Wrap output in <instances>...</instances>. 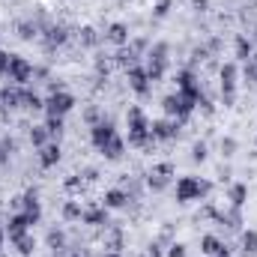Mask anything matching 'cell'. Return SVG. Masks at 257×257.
I'll list each match as a JSON object with an SVG mask.
<instances>
[{
    "instance_id": "obj_1",
    "label": "cell",
    "mask_w": 257,
    "mask_h": 257,
    "mask_svg": "<svg viewBox=\"0 0 257 257\" xmlns=\"http://www.w3.org/2000/svg\"><path fill=\"white\" fill-rule=\"evenodd\" d=\"M150 141H153V135H150V123H147L144 111H141L138 105H132V108H128V144H135V147H150Z\"/></svg>"
},
{
    "instance_id": "obj_2",
    "label": "cell",
    "mask_w": 257,
    "mask_h": 257,
    "mask_svg": "<svg viewBox=\"0 0 257 257\" xmlns=\"http://www.w3.org/2000/svg\"><path fill=\"white\" fill-rule=\"evenodd\" d=\"M197 99L200 96H192V93H174V96H168L165 102H162V108H165V114L168 117H189L194 111V105H197Z\"/></svg>"
},
{
    "instance_id": "obj_3",
    "label": "cell",
    "mask_w": 257,
    "mask_h": 257,
    "mask_svg": "<svg viewBox=\"0 0 257 257\" xmlns=\"http://www.w3.org/2000/svg\"><path fill=\"white\" fill-rule=\"evenodd\" d=\"M165 69H168V45L159 42L147 54V75H150V81H162L165 78Z\"/></svg>"
},
{
    "instance_id": "obj_4",
    "label": "cell",
    "mask_w": 257,
    "mask_h": 257,
    "mask_svg": "<svg viewBox=\"0 0 257 257\" xmlns=\"http://www.w3.org/2000/svg\"><path fill=\"white\" fill-rule=\"evenodd\" d=\"M206 192H209V186L203 180H197V177H180L177 180V200H183V203L200 200Z\"/></svg>"
},
{
    "instance_id": "obj_5",
    "label": "cell",
    "mask_w": 257,
    "mask_h": 257,
    "mask_svg": "<svg viewBox=\"0 0 257 257\" xmlns=\"http://www.w3.org/2000/svg\"><path fill=\"white\" fill-rule=\"evenodd\" d=\"M72 108H75V99H72V93H66V90H51V96L45 99L48 117H63L66 111H72Z\"/></svg>"
},
{
    "instance_id": "obj_6",
    "label": "cell",
    "mask_w": 257,
    "mask_h": 257,
    "mask_svg": "<svg viewBox=\"0 0 257 257\" xmlns=\"http://www.w3.org/2000/svg\"><path fill=\"white\" fill-rule=\"evenodd\" d=\"M6 75H9V81H15V84H27L30 75H33V66L27 63L24 57H18V54H9V69H6Z\"/></svg>"
},
{
    "instance_id": "obj_7",
    "label": "cell",
    "mask_w": 257,
    "mask_h": 257,
    "mask_svg": "<svg viewBox=\"0 0 257 257\" xmlns=\"http://www.w3.org/2000/svg\"><path fill=\"white\" fill-rule=\"evenodd\" d=\"M218 78H221V96H224V102L233 105V99H236V66L224 63L221 72H218Z\"/></svg>"
},
{
    "instance_id": "obj_8",
    "label": "cell",
    "mask_w": 257,
    "mask_h": 257,
    "mask_svg": "<svg viewBox=\"0 0 257 257\" xmlns=\"http://www.w3.org/2000/svg\"><path fill=\"white\" fill-rule=\"evenodd\" d=\"M90 138H93V147H96V150L102 153V150H105L108 144H114V141H117L120 135H117V128L111 126V123H96Z\"/></svg>"
},
{
    "instance_id": "obj_9",
    "label": "cell",
    "mask_w": 257,
    "mask_h": 257,
    "mask_svg": "<svg viewBox=\"0 0 257 257\" xmlns=\"http://www.w3.org/2000/svg\"><path fill=\"white\" fill-rule=\"evenodd\" d=\"M128 87H132L138 96H147V93H150V75H147V69L128 66Z\"/></svg>"
},
{
    "instance_id": "obj_10",
    "label": "cell",
    "mask_w": 257,
    "mask_h": 257,
    "mask_svg": "<svg viewBox=\"0 0 257 257\" xmlns=\"http://www.w3.org/2000/svg\"><path fill=\"white\" fill-rule=\"evenodd\" d=\"M174 177V165H156L153 168V174H150V189H156V192H162L165 186H168V180Z\"/></svg>"
},
{
    "instance_id": "obj_11",
    "label": "cell",
    "mask_w": 257,
    "mask_h": 257,
    "mask_svg": "<svg viewBox=\"0 0 257 257\" xmlns=\"http://www.w3.org/2000/svg\"><path fill=\"white\" fill-rule=\"evenodd\" d=\"M150 135H153V141H171V138H177V123L156 120V123H150Z\"/></svg>"
},
{
    "instance_id": "obj_12",
    "label": "cell",
    "mask_w": 257,
    "mask_h": 257,
    "mask_svg": "<svg viewBox=\"0 0 257 257\" xmlns=\"http://www.w3.org/2000/svg\"><path fill=\"white\" fill-rule=\"evenodd\" d=\"M177 90H180V93H192V96H200V87L194 84V72H192V69H183V72L177 75Z\"/></svg>"
},
{
    "instance_id": "obj_13",
    "label": "cell",
    "mask_w": 257,
    "mask_h": 257,
    "mask_svg": "<svg viewBox=\"0 0 257 257\" xmlns=\"http://www.w3.org/2000/svg\"><path fill=\"white\" fill-rule=\"evenodd\" d=\"M27 227H30L27 215H24V212H18V215H12V218H9V224H6V233H9V239H18L21 233H27Z\"/></svg>"
},
{
    "instance_id": "obj_14",
    "label": "cell",
    "mask_w": 257,
    "mask_h": 257,
    "mask_svg": "<svg viewBox=\"0 0 257 257\" xmlns=\"http://www.w3.org/2000/svg\"><path fill=\"white\" fill-rule=\"evenodd\" d=\"M24 215H27V221L30 224H36L39 221V215H42V209H39V200H36V192H27L24 194Z\"/></svg>"
},
{
    "instance_id": "obj_15",
    "label": "cell",
    "mask_w": 257,
    "mask_h": 257,
    "mask_svg": "<svg viewBox=\"0 0 257 257\" xmlns=\"http://www.w3.org/2000/svg\"><path fill=\"white\" fill-rule=\"evenodd\" d=\"M105 39L123 48V45H128V27H126V24H120V21H117V24H111V27H108V33H105Z\"/></svg>"
},
{
    "instance_id": "obj_16",
    "label": "cell",
    "mask_w": 257,
    "mask_h": 257,
    "mask_svg": "<svg viewBox=\"0 0 257 257\" xmlns=\"http://www.w3.org/2000/svg\"><path fill=\"white\" fill-rule=\"evenodd\" d=\"M39 162H42V168H54V165L60 162V147H57V144H45Z\"/></svg>"
},
{
    "instance_id": "obj_17",
    "label": "cell",
    "mask_w": 257,
    "mask_h": 257,
    "mask_svg": "<svg viewBox=\"0 0 257 257\" xmlns=\"http://www.w3.org/2000/svg\"><path fill=\"white\" fill-rule=\"evenodd\" d=\"M128 194L123 189H111V192L105 194V209H120V206H126Z\"/></svg>"
},
{
    "instance_id": "obj_18",
    "label": "cell",
    "mask_w": 257,
    "mask_h": 257,
    "mask_svg": "<svg viewBox=\"0 0 257 257\" xmlns=\"http://www.w3.org/2000/svg\"><path fill=\"white\" fill-rule=\"evenodd\" d=\"M251 51H254L251 39L248 36H236V57L239 60H251Z\"/></svg>"
},
{
    "instance_id": "obj_19",
    "label": "cell",
    "mask_w": 257,
    "mask_h": 257,
    "mask_svg": "<svg viewBox=\"0 0 257 257\" xmlns=\"http://www.w3.org/2000/svg\"><path fill=\"white\" fill-rule=\"evenodd\" d=\"M200 245H203V251H206L209 257H215V254H227V251H224V245H221V242H218L215 236H203V239H200Z\"/></svg>"
},
{
    "instance_id": "obj_20",
    "label": "cell",
    "mask_w": 257,
    "mask_h": 257,
    "mask_svg": "<svg viewBox=\"0 0 257 257\" xmlns=\"http://www.w3.org/2000/svg\"><path fill=\"white\" fill-rule=\"evenodd\" d=\"M66 42V30L63 27H48V36H45V45L54 48V45H63Z\"/></svg>"
},
{
    "instance_id": "obj_21",
    "label": "cell",
    "mask_w": 257,
    "mask_h": 257,
    "mask_svg": "<svg viewBox=\"0 0 257 257\" xmlns=\"http://www.w3.org/2000/svg\"><path fill=\"white\" fill-rule=\"evenodd\" d=\"M30 141H33V147H39V150H42V147L48 144V128H45V126H33V128H30Z\"/></svg>"
},
{
    "instance_id": "obj_22",
    "label": "cell",
    "mask_w": 257,
    "mask_h": 257,
    "mask_svg": "<svg viewBox=\"0 0 257 257\" xmlns=\"http://www.w3.org/2000/svg\"><path fill=\"white\" fill-rule=\"evenodd\" d=\"M84 221H87V224H105V221H108L105 206H102V209H87V212H84Z\"/></svg>"
},
{
    "instance_id": "obj_23",
    "label": "cell",
    "mask_w": 257,
    "mask_h": 257,
    "mask_svg": "<svg viewBox=\"0 0 257 257\" xmlns=\"http://www.w3.org/2000/svg\"><path fill=\"white\" fill-rule=\"evenodd\" d=\"M242 251H245V257L257 254V233H254V230L242 233Z\"/></svg>"
},
{
    "instance_id": "obj_24",
    "label": "cell",
    "mask_w": 257,
    "mask_h": 257,
    "mask_svg": "<svg viewBox=\"0 0 257 257\" xmlns=\"http://www.w3.org/2000/svg\"><path fill=\"white\" fill-rule=\"evenodd\" d=\"M123 150H126V144H123V138H117L114 144H108V147L102 150V156H108V159H120V156H123Z\"/></svg>"
},
{
    "instance_id": "obj_25",
    "label": "cell",
    "mask_w": 257,
    "mask_h": 257,
    "mask_svg": "<svg viewBox=\"0 0 257 257\" xmlns=\"http://www.w3.org/2000/svg\"><path fill=\"white\" fill-rule=\"evenodd\" d=\"M12 242L18 245V251H21V254H33V236H30V233H21V236H18V239H12Z\"/></svg>"
},
{
    "instance_id": "obj_26",
    "label": "cell",
    "mask_w": 257,
    "mask_h": 257,
    "mask_svg": "<svg viewBox=\"0 0 257 257\" xmlns=\"http://www.w3.org/2000/svg\"><path fill=\"white\" fill-rule=\"evenodd\" d=\"M245 197H248V189H245V186H233V189H230V203H233L236 209L245 203Z\"/></svg>"
},
{
    "instance_id": "obj_27",
    "label": "cell",
    "mask_w": 257,
    "mask_h": 257,
    "mask_svg": "<svg viewBox=\"0 0 257 257\" xmlns=\"http://www.w3.org/2000/svg\"><path fill=\"white\" fill-rule=\"evenodd\" d=\"M18 36H21V39H33V36H36V24L21 21V24H18Z\"/></svg>"
},
{
    "instance_id": "obj_28",
    "label": "cell",
    "mask_w": 257,
    "mask_h": 257,
    "mask_svg": "<svg viewBox=\"0 0 257 257\" xmlns=\"http://www.w3.org/2000/svg\"><path fill=\"white\" fill-rule=\"evenodd\" d=\"M45 128H48V135H60L63 132V117H48Z\"/></svg>"
},
{
    "instance_id": "obj_29",
    "label": "cell",
    "mask_w": 257,
    "mask_h": 257,
    "mask_svg": "<svg viewBox=\"0 0 257 257\" xmlns=\"http://www.w3.org/2000/svg\"><path fill=\"white\" fill-rule=\"evenodd\" d=\"M81 42H84V45H96V42H99L96 30H93V27H84V30H81Z\"/></svg>"
},
{
    "instance_id": "obj_30",
    "label": "cell",
    "mask_w": 257,
    "mask_h": 257,
    "mask_svg": "<svg viewBox=\"0 0 257 257\" xmlns=\"http://www.w3.org/2000/svg\"><path fill=\"white\" fill-rule=\"evenodd\" d=\"M12 150H15V141H9V138H3V141H0V162H6Z\"/></svg>"
},
{
    "instance_id": "obj_31",
    "label": "cell",
    "mask_w": 257,
    "mask_h": 257,
    "mask_svg": "<svg viewBox=\"0 0 257 257\" xmlns=\"http://www.w3.org/2000/svg\"><path fill=\"white\" fill-rule=\"evenodd\" d=\"M63 212H66V218H81V215H84V212H81V206H78L75 200H69V203H66Z\"/></svg>"
},
{
    "instance_id": "obj_32",
    "label": "cell",
    "mask_w": 257,
    "mask_h": 257,
    "mask_svg": "<svg viewBox=\"0 0 257 257\" xmlns=\"http://www.w3.org/2000/svg\"><path fill=\"white\" fill-rule=\"evenodd\" d=\"M48 245H51V248H60V245H63V233H60V230H51V233H48Z\"/></svg>"
},
{
    "instance_id": "obj_33",
    "label": "cell",
    "mask_w": 257,
    "mask_h": 257,
    "mask_svg": "<svg viewBox=\"0 0 257 257\" xmlns=\"http://www.w3.org/2000/svg\"><path fill=\"white\" fill-rule=\"evenodd\" d=\"M168 12H171V0H159V3H156V15H159V18H165Z\"/></svg>"
},
{
    "instance_id": "obj_34",
    "label": "cell",
    "mask_w": 257,
    "mask_h": 257,
    "mask_svg": "<svg viewBox=\"0 0 257 257\" xmlns=\"http://www.w3.org/2000/svg\"><path fill=\"white\" fill-rule=\"evenodd\" d=\"M192 156H194V162H203L206 159V144H194Z\"/></svg>"
},
{
    "instance_id": "obj_35",
    "label": "cell",
    "mask_w": 257,
    "mask_h": 257,
    "mask_svg": "<svg viewBox=\"0 0 257 257\" xmlns=\"http://www.w3.org/2000/svg\"><path fill=\"white\" fill-rule=\"evenodd\" d=\"M221 150H224V156H233V150H236V141H233V138H224V141H221Z\"/></svg>"
},
{
    "instance_id": "obj_36",
    "label": "cell",
    "mask_w": 257,
    "mask_h": 257,
    "mask_svg": "<svg viewBox=\"0 0 257 257\" xmlns=\"http://www.w3.org/2000/svg\"><path fill=\"white\" fill-rule=\"evenodd\" d=\"M168 257H186V245H171V251H168Z\"/></svg>"
},
{
    "instance_id": "obj_37",
    "label": "cell",
    "mask_w": 257,
    "mask_h": 257,
    "mask_svg": "<svg viewBox=\"0 0 257 257\" xmlns=\"http://www.w3.org/2000/svg\"><path fill=\"white\" fill-rule=\"evenodd\" d=\"M6 69H9V54L0 51V75H6Z\"/></svg>"
},
{
    "instance_id": "obj_38",
    "label": "cell",
    "mask_w": 257,
    "mask_h": 257,
    "mask_svg": "<svg viewBox=\"0 0 257 257\" xmlns=\"http://www.w3.org/2000/svg\"><path fill=\"white\" fill-rule=\"evenodd\" d=\"M162 251H159V245H150V251H147V257H159Z\"/></svg>"
},
{
    "instance_id": "obj_39",
    "label": "cell",
    "mask_w": 257,
    "mask_h": 257,
    "mask_svg": "<svg viewBox=\"0 0 257 257\" xmlns=\"http://www.w3.org/2000/svg\"><path fill=\"white\" fill-rule=\"evenodd\" d=\"M194 6H197V9H206V0H192Z\"/></svg>"
},
{
    "instance_id": "obj_40",
    "label": "cell",
    "mask_w": 257,
    "mask_h": 257,
    "mask_svg": "<svg viewBox=\"0 0 257 257\" xmlns=\"http://www.w3.org/2000/svg\"><path fill=\"white\" fill-rule=\"evenodd\" d=\"M105 257H117V254H105Z\"/></svg>"
},
{
    "instance_id": "obj_41",
    "label": "cell",
    "mask_w": 257,
    "mask_h": 257,
    "mask_svg": "<svg viewBox=\"0 0 257 257\" xmlns=\"http://www.w3.org/2000/svg\"><path fill=\"white\" fill-rule=\"evenodd\" d=\"M215 257H227V254H215Z\"/></svg>"
}]
</instances>
